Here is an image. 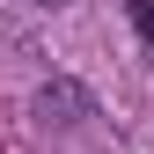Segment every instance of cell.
Instances as JSON below:
<instances>
[{
    "mask_svg": "<svg viewBox=\"0 0 154 154\" xmlns=\"http://www.w3.org/2000/svg\"><path fill=\"white\" fill-rule=\"evenodd\" d=\"M88 110H95V95L81 81H44V88H37V118H44V125H81Z\"/></svg>",
    "mask_w": 154,
    "mask_h": 154,
    "instance_id": "obj_1",
    "label": "cell"
},
{
    "mask_svg": "<svg viewBox=\"0 0 154 154\" xmlns=\"http://www.w3.org/2000/svg\"><path fill=\"white\" fill-rule=\"evenodd\" d=\"M132 15H140V29L154 37V8H147V0H132Z\"/></svg>",
    "mask_w": 154,
    "mask_h": 154,
    "instance_id": "obj_2",
    "label": "cell"
},
{
    "mask_svg": "<svg viewBox=\"0 0 154 154\" xmlns=\"http://www.w3.org/2000/svg\"><path fill=\"white\" fill-rule=\"evenodd\" d=\"M37 8H59V0H37Z\"/></svg>",
    "mask_w": 154,
    "mask_h": 154,
    "instance_id": "obj_3",
    "label": "cell"
}]
</instances>
